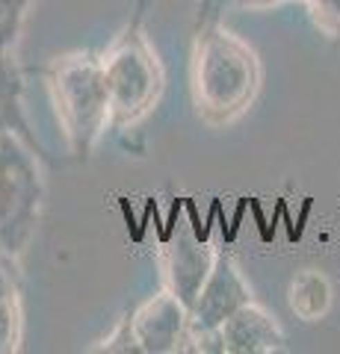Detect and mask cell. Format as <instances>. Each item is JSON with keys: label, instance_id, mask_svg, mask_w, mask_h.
Masks as SVG:
<instances>
[{"label": "cell", "instance_id": "17", "mask_svg": "<svg viewBox=\"0 0 340 354\" xmlns=\"http://www.w3.org/2000/svg\"><path fill=\"white\" fill-rule=\"evenodd\" d=\"M222 3H231V0H219V9H222Z\"/></svg>", "mask_w": 340, "mask_h": 354}, {"label": "cell", "instance_id": "15", "mask_svg": "<svg viewBox=\"0 0 340 354\" xmlns=\"http://www.w3.org/2000/svg\"><path fill=\"white\" fill-rule=\"evenodd\" d=\"M216 9H219V0H202V3H199V30L204 24H211L213 15H216Z\"/></svg>", "mask_w": 340, "mask_h": 354}, {"label": "cell", "instance_id": "2", "mask_svg": "<svg viewBox=\"0 0 340 354\" xmlns=\"http://www.w3.org/2000/svg\"><path fill=\"white\" fill-rule=\"evenodd\" d=\"M48 92L69 151L89 157L104 130L113 127L101 57L86 50L57 57L48 68Z\"/></svg>", "mask_w": 340, "mask_h": 354}, {"label": "cell", "instance_id": "11", "mask_svg": "<svg viewBox=\"0 0 340 354\" xmlns=\"http://www.w3.org/2000/svg\"><path fill=\"white\" fill-rule=\"evenodd\" d=\"M33 0H0V57L12 53V44L21 32Z\"/></svg>", "mask_w": 340, "mask_h": 354}, {"label": "cell", "instance_id": "3", "mask_svg": "<svg viewBox=\"0 0 340 354\" xmlns=\"http://www.w3.org/2000/svg\"><path fill=\"white\" fill-rule=\"evenodd\" d=\"M101 65L113 127H127L145 118L163 92V65L142 24L130 21V27L101 57Z\"/></svg>", "mask_w": 340, "mask_h": 354}, {"label": "cell", "instance_id": "9", "mask_svg": "<svg viewBox=\"0 0 340 354\" xmlns=\"http://www.w3.org/2000/svg\"><path fill=\"white\" fill-rule=\"evenodd\" d=\"M21 74L12 62V53L9 57H0V133H18L24 142H30L36 148V139L24 121V113H21Z\"/></svg>", "mask_w": 340, "mask_h": 354}, {"label": "cell", "instance_id": "12", "mask_svg": "<svg viewBox=\"0 0 340 354\" xmlns=\"http://www.w3.org/2000/svg\"><path fill=\"white\" fill-rule=\"evenodd\" d=\"M316 30L328 39H340V0H305Z\"/></svg>", "mask_w": 340, "mask_h": 354}, {"label": "cell", "instance_id": "10", "mask_svg": "<svg viewBox=\"0 0 340 354\" xmlns=\"http://www.w3.org/2000/svg\"><path fill=\"white\" fill-rule=\"evenodd\" d=\"M332 301V290L328 281L316 272H305L290 283V307L296 316H302L305 322H316Z\"/></svg>", "mask_w": 340, "mask_h": 354}, {"label": "cell", "instance_id": "6", "mask_svg": "<svg viewBox=\"0 0 340 354\" xmlns=\"http://www.w3.org/2000/svg\"><path fill=\"white\" fill-rule=\"evenodd\" d=\"M255 301L251 290L240 272V266L234 263L231 254H219L213 272L207 274V281L202 286V292L195 295V301L190 304V330H219V325L225 322L231 313H237L243 304Z\"/></svg>", "mask_w": 340, "mask_h": 354}, {"label": "cell", "instance_id": "4", "mask_svg": "<svg viewBox=\"0 0 340 354\" xmlns=\"http://www.w3.org/2000/svg\"><path fill=\"white\" fill-rule=\"evenodd\" d=\"M30 142L9 133L0 160V251L18 257L30 245L39 227L42 209V174Z\"/></svg>", "mask_w": 340, "mask_h": 354}, {"label": "cell", "instance_id": "7", "mask_svg": "<svg viewBox=\"0 0 340 354\" xmlns=\"http://www.w3.org/2000/svg\"><path fill=\"white\" fill-rule=\"evenodd\" d=\"M219 251L193 234L190 225H181L166 245L163 269H166V290H172L190 307L202 292L207 274L213 272Z\"/></svg>", "mask_w": 340, "mask_h": 354}, {"label": "cell", "instance_id": "14", "mask_svg": "<svg viewBox=\"0 0 340 354\" xmlns=\"http://www.w3.org/2000/svg\"><path fill=\"white\" fill-rule=\"evenodd\" d=\"M234 6L240 9H251V12H263L269 6H278V3H287V0H231Z\"/></svg>", "mask_w": 340, "mask_h": 354}, {"label": "cell", "instance_id": "13", "mask_svg": "<svg viewBox=\"0 0 340 354\" xmlns=\"http://www.w3.org/2000/svg\"><path fill=\"white\" fill-rule=\"evenodd\" d=\"M15 290H21L18 286V272H15V257L6 251H0V301L3 298H9Z\"/></svg>", "mask_w": 340, "mask_h": 354}, {"label": "cell", "instance_id": "5", "mask_svg": "<svg viewBox=\"0 0 340 354\" xmlns=\"http://www.w3.org/2000/svg\"><path fill=\"white\" fill-rule=\"evenodd\" d=\"M190 325V307L172 290H163L142 301L134 313L122 319L113 334L104 339L107 351H142L169 354L184 348V334Z\"/></svg>", "mask_w": 340, "mask_h": 354}, {"label": "cell", "instance_id": "1", "mask_svg": "<svg viewBox=\"0 0 340 354\" xmlns=\"http://www.w3.org/2000/svg\"><path fill=\"white\" fill-rule=\"evenodd\" d=\"M260 88L255 48L228 27L204 24L193 53V97L207 124H231L251 106Z\"/></svg>", "mask_w": 340, "mask_h": 354}, {"label": "cell", "instance_id": "16", "mask_svg": "<svg viewBox=\"0 0 340 354\" xmlns=\"http://www.w3.org/2000/svg\"><path fill=\"white\" fill-rule=\"evenodd\" d=\"M145 6H148V0H136V15H134V24H142V15H145Z\"/></svg>", "mask_w": 340, "mask_h": 354}, {"label": "cell", "instance_id": "8", "mask_svg": "<svg viewBox=\"0 0 340 354\" xmlns=\"http://www.w3.org/2000/svg\"><path fill=\"white\" fill-rule=\"evenodd\" d=\"M222 354H272L287 348L281 325L260 304L249 301L219 325Z\"/></svg>", "mask_w": 340, "mask_h": 354}]
</instances>
